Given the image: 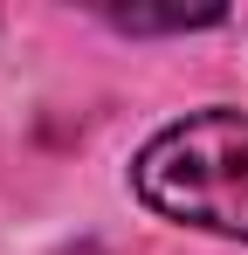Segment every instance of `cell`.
<instances>
[{
  "instance_id": "obj_1",
  "label": "cell",
  "mask_w": 248,
  "mask_h": 255,
  "mask_svg": "<svg viewBox=\"0 0 248 255\" xmlns=\"http://www.w3.org/2000/svg\"><path fill=\"white\" fill-rule=\"evenodd\" d=\"M131 186L165 221L248 242V118L242 111H193V118L165 125L138 152Z\"/></svg>"
},
{
  "instance_id": "obj_2",
  "label": "cell",
  "mask_w": 248,
  "mask_h": 255,
  "mask_svg": "<svg viewBox=\"0 0 248 255\" xmlns=\"http://www.w3.org/2000/svg\"><path fill=\"white\" fill-rule=\"evenodd\" d=\"M111 21L131 28V35H159V28H214V21H221V7H214V14H179V7H172V14H138V7H118Z\"/></svg>"
},
{
  "instance_id": "obj_3",
  "label": "cell",
  "mask_w": 248,
  "mask_h": 255,
  "mask_svg": "<svg viewBox=\"0 0 248 255\" xmlns=\"http://www.w3.org/2000/svg\"><path fill=\"white\" fill-rule=\"evenodd\" d=\"M76 255H104V249H76Z\"/></svg>"
}]
</instances>
